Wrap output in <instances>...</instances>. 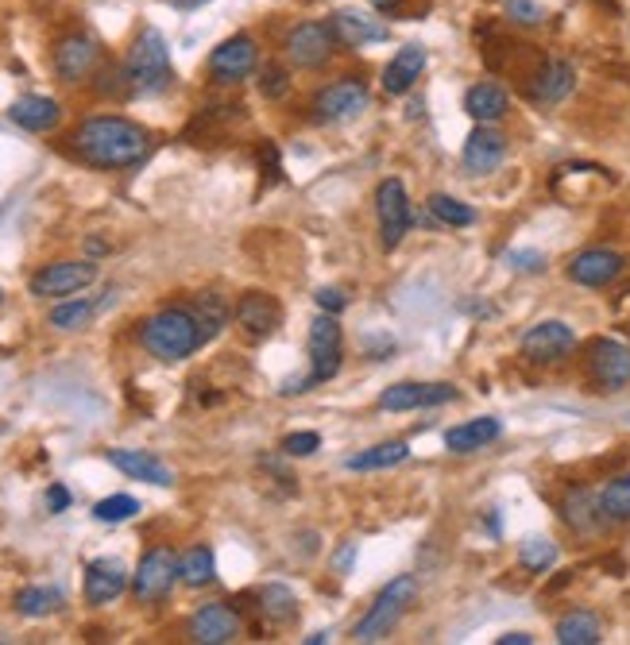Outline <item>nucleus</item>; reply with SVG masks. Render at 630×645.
I'll return each instance as SVG.
<instances>
[{"label":"nucleus","instance_id":"nucleus-1","mask_svg":"<svg viewBox=\"0 0 630 645\" xmlns=\"http://www.w3.org/2000/svg\"><path fill=\"white\" fill-rule=\"evenodd\" d=\"M74 155L82 163L97 170H124L136 167L140 159L152 147L144 124L128 121V116H90V121L78 124V132L70 136Z\"/></svg>","mask_w":630,"mask_h":645},{"label":"nucleus","instance_id":"nucleus-2","mask_svg":"<svg viewBox=\"0 0 630 645\" xmlns=\"http://www.w3.org/2000/svg\"><path fill=\"white\" fill-rule=\"evenodd\" d=\"M140 344H144L155 360H163V364H178V360L194 356L206 341H202V329H198V321H194V313L171 305V310L152 313V318L140 325Z\"/></svg>","mask_w":630,"mask_h":645},{"label":"nucleus","instance_id":"nucleus-3","mask_svg":"<svg viewBox=\"0 0 630 645\" xmlns=\"http://www.w3.org/2000/svg\"><path fill=\"white\" fill-rule=\"evenodd\" d=\"M124 77H128V90L136 97H155L171 85L175 70H171V46L163 39L159 28H144L128 46V59H124Z\"/></svg>","mask_w":630,"mask_h":645},{"label":"nucleus","instance_id":"nucleus-4","mask_svg":"<svg viewBox=\"0 0 630 645\" xmlns=\"http://www.w3.org/2000/svg\"><path fill=\"white\" fill-rule=\"evenodd\" d=\"M414 600H419V580H414V576H395L380 595H375V603L364 611V618L357 623V631H352V634H357V642L372 645V642L391 638V631H395L399 618H403L406 611L414 607Z\"/></svg>","mask_w":630,"mask_h":645},{"label":"nucleus","instance_id":"nucleus-5","mask_svg":"<svg viewBox=\"0 0 630 645\" xmlns=\"http://www.w3.org/2000/svg\"><path fill=\"white\" fill-rule=\"evenodd\" d=\"M337 35L329 20H302L287 31V43H282V54L295 70H318L326 66L337 54Z\"/></svg>","mask_w":630,"mask_h":645},{"label":"nucleus","instance_id":"nucleus-6","mask_svg":"<svg viewBox=\"0 0 630 645\" xmlns=\"http://www.w3.org/2000/svg\"><path fill=\"white\" fill-rule=\"evenodd\" d=\"M368 108V82L364 77H337L321 85L310 101V113L318 124H344Z\"/></svg>","mask_w":630,"mask_h":645},{"label":"nucleus","instance_id":"nucleus-7","mask_svg":"<svg viewBox=\"0 0 630 645\" xmlns=\"http://www.w3.org/2000/svg\"><path fill=\"white\" fill-rule=\"evenodd\" d=\"M259 66V46L251 35H233L225 43L213 46L209 62H206V74L213 85H236Z\"/></svg>","mask_w":630,"mask_h":645},{"label":"nucleus","instance_id":"nucleus-8","mask_svg":"<svg viewBox=\"0 0 630 645\" xmlns=\"http://www.w3.org/2000/svg\"><path fill=\"white\" fill-rule=\"evenodd\" d=\"M178 580V556L167 545H155L144 553V561L136 564V576H132V595L140 603H159L171 595Z\"/></svg>","mask_w":630,"mask_h":645},{"label":"nucleus","instance_id":"nucleus-9","mask_svg":"<svg viewBox=\"0 0 630 645\" xmlns=\"http://www.w3.org/2000/svg\"><path fill=\"white\" fill-rule=\"evenodd\" d=\"M375 217H380V240L383 248H399L403 236L411 232L414 225V214H411V201H406V186L399 178H383L375 186Z\"/></svg>","mask_w":630,"mask_h":645},{"label":"nucleus","instance_id":"nucleus-10","mask_svg":"<svg viewBox=\"0 0 630 645\" xmlns=\"http://www.w3.org/2000/svg\"><path fill=\"white\" fill-rule=\"evenodd\" d=\"M93 279H97V267L90 259H62V263H47L43 271L31 274L28 290L35 298H66L85 290Z\"/></svg>","mask_w":630,"mask_h":645},{"label":"nucleus","instance_id":"nucleus-11","mask_svg":"<svg viewBox=\"0 0 630 645\" xmlns=\"http://www.w3.org/2000/svg\"><path fill=\"white\" fill-rule=\"evenodd\" d=\"M310 360H313L310 383H329L337 372H341L344 333H341V325H337L333 313H321V318L310 325Z\"/></svg>","mask_w":630,"mask_h":645},{"label":"nucleus","instance_id":"nucleus-12","mask_svg":"<svg viewBox=\"0 0 630 645\" xmlns=\"http://www.w3.org/2000/svg\"><path fill=\"white\" fill-rule=\"evenodd\" d=\"M588 372H592L596 387L600 391H623L630 383V344L611 341V336H600L588 348Z\"/></svg>","mask_w":630,"mask_h":645},{"label":"nucleus","instance_id":"nucleus-13","mask_svg":"<svg viewBox=\"0 0 630 645\" xmlns=\"http://www.w3.org/2000/svg\"><path fill=\"white\" fill-rule=\"evenodd\" d=\"M97 62H101L97 43H93L90 35H82V31H74V35H62L59 43H54V54H51L54 74H59V82H66V85L85 82V77L93 74V66H97Z\"/></svg>","mask_w":630,"mask_h":645},{"label":"nucleus","instance_id":"nucleus-14","mask_svg":"<svg viewBox=\"0 0 630 645\" xmlns=\"http://www.w3.org/2000/svg\"><path fill=\"white\" fill-rule=\"evenodd\" d=\"M523 85L530 93V101H538V105H561L577 90V70H572L569 59H541Z\"/></svg>","mask_w":630,"mask_h":645},{"label":"nucleus","instance_id":"nucleus-15","mask_svg":"<svg viewBox=\"0 0 630 645\" xmlns=\"http://www.w3.org/2000/svg\"><path fill=\"white\" fill-rule=\"evenodd\" d=\"M577 348V333L565 321H541V325L526 329L523 336V356L530 364H557Z\"/></svg>","mask_w":630,"mask_h":645},{"label":"nucleus","instance_id":"nucleus-16","mask_svg":"<svg viewBox=\"0 0 630 645\" xmlns=\"http://www.w3.org/2000/svg\"><path fill=\"white\" fill-rule=\"evenodd\" d=\"M456 398L453 383H395L380 395V410L406 414V410H425V406H445Z\"/></svg>","mask_w":630,"mask_h":645},{"label":"nucleus","instance_id":"nucleus-17","mask_svg":"<svg viewBox=\"0 0 630 645\" xmlns=\"http://www.w3.org/2000/svg\"><path fill=\"white\" fill-rule=\"evenodd\" d=\"M240 638V615L225 603H206L190 615V642L198 645H228Z\"/></svg>","mask_w":630,"mask_h":645},{"label":"nucleus","instance_id":"nucleus-18","mask_svg":"<svg viewBox=\"0 0 630 645\" xmlns=\"http://www.w3.org/2000/svg\"><path fill=\"white\" fill-rule=\"evenodd\" d=\"M503 159H507V136L495 132L492 124H479V128L464 139L461 163H464L468 175H492Z\"/></svg>","mask_w":630,"mask_h":645},{"label":"nucleus","instance_id":"nucleus-19","mask_svg":"<svg viewBox=\"0 0 630 645\" xmlns=\"http://www.w3.org/2000/svg\"><path fill=\"white\" fill-rule=\"evenodd\" d=\"M619 274H623V256L611 248H588L569 259V279L577 282V287H592V290L608 287Z\"/></svg>","mask_w":630,"mask_h":645},{"label":"nucleus","instance_id":"nucleus-20","mask_svg":"<svg viewBox=\"0 0 630 645\" xmlns=\"http://www.w3.org/2000/svg\"><path fill=\"white\" fill-rule=\"evenodd\" d=\"M279 321H282L279 302H275L271 294H264V290H248V294L236 302V325H240L251 341L271 336L275 329H279Z\"/></svg>","mask_w":630,"mask_h":645},{"label":"nucleus","instance_id":"nucleus-21","mask_svg":"<svg viewBox=\"0 0 630 645\" xmlns=\"http://www.w3.org/2000/svg\"><path fill=\"white\" fill-rule=\"evenodd\" d=\"M124 587H128V572H124L121 561L101 556V561L85 564V603H90V607H105V603H113Z\"/></svg>","mask_w":630,"mask_h":645},{"label":"nucleus","instance_id":"nucleus-22","mask_svg":"<svg viewBox=\"0 0 630 645\" xmlns=\"http://www.w3.org/2000/svg\"><path fill=\"white\" fill-rule=\"evenodd\" d=\"M109 464L124 476L140 479V483H155V487H171L175 483V471L159 460L155 452H136V448H109Z\"/></svg>","mask_w":630,"mask_h":645},{"label":"nucleus","instance_id":"nucleus-23","mask_svg":"<svg viewBox=\"0 0 630 645\" xmlns=\"http://www.w3.org/2000/svg\"><path fill=\"white\" fill-rule=\"evenodd\" d=\"M329 23H333V35L341 46H368V43L391 39L388 23L375 20V15H368V12H357V8H344V12H337Z\"/></svg>","mask_w":630,"mask_h":645},{"label":"nucleus","instance_id":"nucleus-24","mask_svg":"<svg viewBox=\"0 0 630 645\" xmlns=\"http://www.w3.org/2000/svg\"><path fill=\"white\" fill-rule=\"evenodd\" d=\"M425 62H430V54H425V46H419V43H406L403 51H395L388 62V70H383V93H391V97L411 93L414 82L422 77Z\"/></svg>","mask_w":630,"mask_h":645},{"label":"nucleus","instance_id":"nucleus-25","mask_svg":"<svg viewBox=\"0 0 630 645\" xmlns=\"http://www.w3.org/2000/svg\"><path fill=\"white\" fill-rule=\"evenodd\" d=\"M510 108V97L499 82H476L468 93H464V113L472 116L476 124H495L503 121Z\"/></svg>","mask_w":630,"mask_h":645},{"label":"nucleus","instance_id":"nucleus-26","mask_svg":"<svg viewBox=\"0 0 630 645\" xmlns=\"http://www.w3.org/2000/svg\"><path fill=\"white\" fill-rule=\"evenodd\" d=\"M8 116H12V124H20L23 132H51L54 124H59L62 108H59V101L39 97V93H28V97L12 101Z\"/></svg>","mask_w":630,"mask_h":645},{"label":"nucleus","instance_id":"nucleus-27","mask_svg":"<svg viewBox=\"0 0 630 645\" xmlns=\"http://www.w3.org/2000/svg\"><path fill=\"white\" fill-rule=\"evenodd\" d=\"M561 518L572 526L577 533H596L600 530V502L592 499V491H585V487H569L561 499Z\"/></svg>","mask_w":630,"mask_h":645},{"label":"nucleus","instance_id":"nucleus-28","mask_svg":"<svg viewBox=\"0 0 630 645\" xmlns=\"http://www.w3.org/2000/svg\"><path fill=\"white\" fill-rule=\"evenodd\" d=\"M499 433H503V422H495V418L464 422V426H456V429L445 433V448H448V452H461V456L464 452H476V448L492 445Z\"/></svg>","mask_w":630,"mask_h":645},{"label":"nucleus","instance_id":"nucleus-29","mask_svg":"<svg viewBox=\"0 0 630 645\" xmlns=\"http://www.w3.org/2000/svg\"><path fill=\"white\" fill-rule=\"evenodd\" d=\"M217 576V564H213V549L209 545H190L183 556H178V580L186 587H206Z\"/></svg>","mask_w":630,"mask_h":645},{"label":"nucleus","instance_id":"nucleus-30","mask_svg":"<svg viewBox=\"0 0 630 645\" xmlns=\"http://www.w3.org/2000/svg\"><path fill=\"white\" fill-rule=\"evenodd\" d=\"M596 502H600V518H603V522H611V526L630 522V471H623V476L611 479Z\"/></svg>","mask_w":630,"mask_h":645},{"label":"nucleus","instance_id":"nucleus-31","mask_svg":"<svg viewBox=\"0 0 630 645\" xmlns=\"http://www.w3.org/2000/svg\"><path fill=\"white\" fill-rule=\"evenodd\" d=\"M557 642L561 645H596L600 642V618L592 611H572L557 623Z\"/></svg>","mask_w":630,"mask_h":645},{"label":"nucleus","instance_id":"nucleus-32","mask_svg":"<svg viewBox=\"0 0 630 645\" xmlns=\"http://www.w3.org/2000/svg\"><path fill=\"white\" fill-rule=\"evenodd\" d=\"M411 456V448L403 440H388V445H375L360 456H349V471H383V468H395Z\"/></svg>","mask_w":630,"mask_h":645},{"label":"nucleus","instance_id":"nucleus-33","mask_svg":"<svg viewBox=\"0 0 630 645\" xmlns=\"http://www.w3.org/2000/svg\"><path fill=\"white\" fill-rule=\"evenodd\" d=\"M259 611H264V618H271L275 626H287V623H295V615H298V600L290 587L267 584L264 592H259Z\"/></svg>","mask_w":630,"mask_h":645},{"label":"nucleus","instance_id":"nucleus-34","mask_svg":"<svg viewBox=\"0 0 630 645\" xmlns=\"http://www.w3.org/2000/svg\"><path fill=\"white\" fill-rule=\"evenodd\" d=\"M190 313L202 329V341H213V336L228 325V305H225V298H217V294H202L198 302L190 305Z\"/></svg>","mask_w":630,"mask_h":645},{"label":"nucleus","instance_id":"nucleus-35","mask_svg":"<svg viewBox=\"0 0 630 645\" xmlns=\"http://www.w3.org/2000/svg\"><path fill=\"white\" fill-rule=\"evenodd\" d=\"M16 611L23 618H47L54 611H62V592H54V587H23L16 595Z\"/></svg>","mask_w":630,"mask_h":645},{"label":"nucleus","instance_id":"nucleus-36","mask_svg":"<svg viewBox=\"0 0 630 645\" xmlns=\"http://www.w3.org/2000/svg\"><path fill=\"white\" fill-rule=\"evenodd\" d=\"M430 214L437 217L441 225H448V228L476 225V209L464 206V201H456V198H448V194H433V198H430Z\"/></svg>","mask_w":630,"mask_h":645},{"label":"nucleus","instance_id":"nucleus-37","mask_svg":"<svg viewBox=\"0 0 630 645\" xmlns=\"http://www.w3.org/2000/svg\"><path fill=\"white\" fill-rule=\"evenodd\" d=\"M93 318V302H85V298H74V302H62L51 310V325L62 329V333H74V329H85Z\"/></svg>","mask_w":630,"mask_h":645},{"label":"nucleus","instance_id":"nucleus-38","mask_svg":"<svg viewBox=\"0 0 630 645\" xmlns=\"http://www.w3.org/2000/svg\"><path fill=\"white\" fill-rule=\"evenodd\" d=\"M140 514V502L132 499V495H109V499H101L97 507H93V518L97 522H128V518Z\"/></svg>","mask_w":630,"mask_h":645},{"label":"nucleus","instance_id":"nucleus-39","mask_svg":"<svg viewBox=\"0 0 630 645\" xmlns=\"http://www.w3.org/2000/svg\"><path fill=\"white\" fill-rule=\"evenodd\" d=\"M518 561H523V569H530V572H546V569H554V561H557V545L546 538H534L518 549Z\"/></svg>","mask_w":630,"mask_h":645},{"label":"nucleus","instance_id":"nucleus-40","mask_svg":"<svg viewBox=\"0 0 630 645\" xmlns=\"http://www.w3.org/2000/svg\"><path fill=\"white\" fill-rule=\"evenodd\" d=\"M259 93H264L267 101H282L290 93V74L287 66H279V62H267L264 70H259Z\"/></svg>","mask_w":630,"mask_h":645},{"label":"nucleus","instance_id":"nucleus-41","mask_svg":"<svg viewBox=\"0 0 630 645\" xmlns=\"http://www.w3.org/2000/svg\"><path fill=\"white\" fill-rule=\"evenodd\" d=\"M507 20L518 23V28H538L546 20V8L538 0H507Z\"/></svg>","mask_w":630,"mask_h":645},{"label":"nucleus","instance_id":"nucleus-42","mask_svg":"<svg viewBox=\"0 0 630 645\" xmlns=\"http://www.w3.org/2000/svg\"><path fill=\"white\" fill-rule=\"evenodd\" d=\"M321 448V437L318 433H290L282 440V456H313Z\"/></svg>","mask_w":630,"mask_h":645},{"label":"nucleus","instance_id":"nucleus-43","mask_svg":"<svg viewBox=\"0 0 630 645\" xmlns=\"http://www.w3.org/2000/svg\"><path fill=\"white\" fill-rule=\"evenodd\" d=\"M70 507V491L62 483H51L47 487V510H51V514H62V510Z\"/></svg>","mask_w":630,"mask_h":645},{"label":"nucleus","instance_id":"nucleus-44","mask_svg":"<svg viewBox=\"0 0 630 645\" xmlns=\"http://www.w3.org/2000/svg\"><path fill=\"white\" fill-rule=\"evenodd\" d=\"M507 263H510V267H518V271H538V267L546 263V259H541L538 251H510Z\"/></svg>","mask_w":630,"mask_h":645},{"label":"nucleus","instance_id":"nucleus-45","mask_svg":"<svg viewBox=\"0 0 630 645\" xmlns=\"http://www.w3.org/2000/svg\"><path fill=\"white\" fill-rule=\"evenodd\" d=\"M318 305H321V313H333V318H337V313H341L349 302H344L341 290H318Z\"/></svg>","mask_w":630,"mask_h":645},{"label":"nucleus","instance_id":"nucleus-46","mask_svg":"<svg viewBox=\"0 0 630 645\" xmlns=\"http://www.w3.org/2000/svg\"><path fill=\"white\" fill-rule=\"evenodd\" d=\"M368 4H372L375 12H383V15H399V12H403V0H368Z\"/></svg>","mask_w":630,"mask_h":645},{"label":"nucleus","instance_id":"nucleus-47","mask_svg":"<svg viewBox=\"0 0 630 645\" xmlns=\"http://www.w3.org/2000/svg\"><path fill=\"white\" fill-rule=\"evenodd\" d=\"M171 8H178V12H194V8H206L209 0H167Z\"/></svg>","mask_w":630,"mask_h":645},{"label":"nucleus","instance_id":"nucleus-48","mask_svg":"<svg viewBox=\"0 0 630 645\" xmlns=\"http://www.w3.org/2000/svg\"><path fill=\"white\" fill-rule=\"evenodd\" d=\"M534 638H530V634H503V638H499V645H530Z\"/></svg>","mask_w":630,"mask_h":645},{"label":"nucleus","instance_id":"nucleus-49","mask_svg":"<svg viewBox=\"0 0 630 645\" xmlns=\"http://www.w3.org/2000/svg\"><path fill=\"white\" fill-rule=\"evenodd\" d=\"M321 642H329L326 631H318V634H310V638H306V645H321Z\"/></svg>","mask_w":630,"mask_h":645},{"label":"nucleus","instance_id":"nucleus-50","mask_svg":"<svg viewBox=\"0 0 630 645\" xmlns=\"http://www.w3.org/2000/svg\"><path fill=\"white\" fill-rule=\"evenodd\" d=\"M0 298H4V294H0Z\"/></svg>","mask_w":630,"mask_h":645}]
</instances>
